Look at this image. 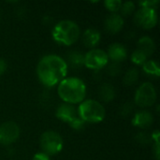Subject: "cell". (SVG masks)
I'll return each instance as SVG.
<instances>
[{
  "label": "cell",
  "instance_id": "cell-26",
  "mask_svg": "<svg viewBox=\"0 0 160 160\" xmlns=\"http://www.w3.org/2000/svg\"><path fill=\"white\" fill-rule=\"evenodd\" d=\"M132 111H133V104L130 102H127L121 106L119 113L122 117H128L132 113Z\"/></svg>",
  "mask_w": 160,
  "mask_h": 160
},
{
  "label": "cell",
  "instance_id": "cell-1",
  "mask_svg": "<svg viewBox=\"0 0 160 160\" xmlns=\"http://www.w3.org/2000/svg\"><path fill=\"white\" fill-rule=\"evenodd\" d=\"M68 67L67 61L57 54H46L42 56L36 68L39 82L47 88L58 85L68 75Z\"/></svg>",
  "mask_w": 160,
  "mask_h": 160
},
{
  "label": "cell",
  "instance_id": "cell-32",
  "mask_svg": "<svg viewBox=\"0 0 160 160\" xmlns=\"http://www.w3.org/2000/svg\"><path fill=\"white\" fill-rule=\"evenodd\" d=\"M1 18H2V13H1V11H0V20H1Z\"/></svg>",
  "mask_w": 160,
  "mask_h": 160
},
{
  "label": "cell",
  "instance_id": "cell-9",
  "mask_svg": "<svg viewBox=\"0 0 160 160\" xmlns=\"http://www.w3.org/2000/svg\"><path fill=\"white\" fill-rule=\"evenodd\" d=\"M21 134L20 127L13 121H7L0 125V144L9 146L16 142Z\"/></svg>",
  "mask_w": 160,
  "mask_h": 160
},
{
  "label": "cell",
  "instance_id": "cell-21",
  "mask_svg": "<svg viewBox=\"0 0 160 160\" xmlns=\"http://www.w3.org/2000/svg\"><path fill=\"white\" fill-rule=\"evenodd\" d=\"M136 9V5L134 2L132 1H127V2H123L121 8H120V15L124 18V17H128L131 14H133L135 12Z\"/></svg>",
  "mask_w": 160,
  "mask_h": 160
},
{
  "label": "cell",
  "instance_id": "cell-7",
  "mask_svg": "<svg viewBox=\"0 0 160 160\" xmlns=\"http://www.w3.org/2000/svg\"><path fill=\"white\" fill-rule=\"evenodd\" d=\"M109 62L107 52L102 49H91L84 54V67L94 71H99L106 68Z\"/></svg>",
  "mask_w": 160,
  "mask_h": 160
},
{
  "label": "cell",
  "instance_id": "cell-23",
  "mask_svg": "<svg viewBox=\"0 0 160 160\" xmlns=\"http://www.w3.org/2000/svg\"><path fill=\"white\" fill-rule=\"evenodd\" d=\"M151 138H152V141L154 142V146H153V149H154V155H155V158L157 160H159L160 158V145H159V138H160V133L159 130H155L152 134H151Z\"/></svg>",
  "mask_w": 160,
  "mask_h": 160
},
{
  "label": "cell",
  "instance_id": "cell-14",
  "mask_svg": "<svg viewBox=\"0 0 160 160\" xmlns=\"http://www.w3.org/2000/svg\"><path fill=\"white\" fill-rule=\"evenodd\" d=\"M82 43L86 48L95 49L101 40V34L96 28H87L82 34Z\"/></svg>",
  "mask_w": 160,
  "mask_h": 160
},
{
  "label": "cell",
  "instance_id": "cell-13",
  "mask_svg": "<svg viewBox=\"0 0 160 160\" xmlns=\"http://www.w3.org/2000/svg\"><path fill=\"white\" fill-rule=\"evenodd\" d=\"M77 115V109L75 108V106L68 103L60 104L55 112V116L60 121L67 124H69Z\"/></svg>",
  "mask_w": 160,
  "mask_h": 160
},
{
  "label": "cell",
  "instance_id": "cell-29",
  "mask_svg": "<svg viewBox=\"0 0 160 160\" xmlns=\"http://www.w3.org/2000/svg\"><path fill=\"white\" fill-rule=\"evenodd\" d=\"M32 160H51V158H50V157L47 154H45V153H43L41 151V152L36 153L34 155L33 159Z\"/></svg>",
  "mask_w": 160,
  "mask_h": 160
},
{
  "label": "cell",
  "instance_id": "cell-20",
  "mask_svg": "<svg viewBox=\"0 0 160 160\" xmlns=\"http://www.w3.org/2000/svg\"><path fill=\"white\" fill-rule=\"evenodd\" d=\"M130 60L131 62L135 65V66H141L142 67L145 62L148 60V57L140 50L136 49L130 55Z\"/></svg>",
  "mask_w": 160,
  "mask_h": 160
},
{
  "label": "cell",
  "instance_id": "cell-5",
  "mask_svg": "<svg viewBox=\"0 0 160 160\" xmlns=\"http://www.w3.org/2000/svg\"><path fill=\"white\" fill-rule=\"evenodd\" d=\"M39 145L43 153L49 157L59 154L64 147V141L61 135L53 130L43 132L39 139Z\"/></svg>",
  "mask_w": 160,
  "mask_h": 160
},
{
  "label": "cell",
  "instance_id": "cell-11",
  "mask_svg": "<svg viewBox=\"0 0 160 160\" xmlns=\"http://www.w3.org/2000/svg\"><path fill=\"white\" fill-rule=\"evenodd\" d=\"M154 123V115L145 110H142L134 114V116L131 119V124L132 126L142 128V129H146L149 128Z\"/></svg>",
  "mask_w": 160,
  "mask_h": 160
},
{
  "label": "cell",
  "instance_id": "cell-6",
  "mask_svg": "<svg viewBox=\"0 0 160 160\" xmlns=\"http://www.w3.org/2000/svg\"><path fill=\"white\" fill-rule=\"evenodd\" d=\"M157 98L158 94L155 85L150 82H146L137 88L134 95V103L138 107L145 109L153 106L157 101Z\"/></svg>",
  "mask_w": 160,
  "mask_h": 160
},
{
  "label": "cell",
  "instance_id": "cell-22",
  "mask_svg": "<svg viewBox=\"0 0 160 160\" xmlns=\"http://www.w3.org/2000/svg\"><path fill=\"white\" fill-rule=\"evenodd\" d=\"M121 0H105L104 6L107 10H109L112 13H118L120 11L121 6H122Z\"/></svg>",
  "mask_w": 160,
  "mask_h": 160
},
{
  "label": "cell",
  "instance_id": "cell-16",
  "mask_svg": "<svg viewBox=\"0 0 160 160\" xmlns=\"http://www.w3.org/2000/svg\"><path fill=\"white\" fill-rule=\"evenodd\" d=\"M98 97L103 102L109 103V102L112 101L115 98V97H116V89L112 84L105 82V83L101 84V86L99 87Z\"/></svg>",
  "mask_w": 160,
  "mask_h": 160
},
{
  "label": "cell",
  "instance_id": "cell-19",
  "mask_svg": "<svg viewBox=\"0 0 160 160\" xmlns=\"http://www.w3.org/2000/svg\"><path fill=\"white\" fill-rule=\"evenodd\" d=\"M140 77V71L137 68H131L127 70V72L124 75L123 78V82L126 85L128 86H131L133 84H135Z\"/></svg>",
  "mask_w": 160,
  "mask_h": 160
},
{
  "label": "cell",
  "instance_id": "cell-10",
  "mask_svg": "<svg viewBox=\"0 0 160 160\" xmlns=\"http://www.w3.org/2000/svg\"><path fill=\"white\" fill-rule=\"evenodd\" d=\"M106 52L109 60H111L112 63H117V64L124 62L128 55L126 46L119 42L111 44L108 49V52Z\"/></svg>",
  "mask_w": 160,
  "mask_h": 160
},
{
  "label": "cell",
  "instance_id": "cell-30",
  "mask_svg": "<svg viewBox=\"0 0 160 160\" xmlns=\"http://www.w3.org/2000/svg\"><path fill=\"white\" fill-rule=\"evenodd\" d=\"M7 68H8L7 62L5 61V59H3V58L0 57V76H2L6 72Z\"/></svg>",
  "mask_w": 160,
  "mask_h": 160
},
{
  "label": "cell",
  "instance_id": "cell-28",
  "mask_svg": "<svg viewBox=\"0 0 160 160\" xmlns=\"http://www.w3.org/2000/svg\"><path fill=\"white\" fill-rule=\"evenodd\" d=\"M138 5L140 8H156L159 5L158 0H146V1H140L138 2Z\"/></svg>",
  "mask_w": 160,
  "mask_h": 160
},
{
  "label": "cell",
  "instance_id": "cell-24",
  "mask_svg": "<svg viewBox=\"0 0 160 160\" xmlns=\"http://www.w3.org/2000/svg\"><path fill=\"white\" fill-rule=\"evenodd\" d=\"M106 72L111 76V77H115L118 76L121 72V66L120 64L117 63H109L106 66Z\"/></svg>",
  "mask_w": 160,
  "mask_h": 160
},
{
  "label": "cell",
  "instance_id": "cell-2",
  "mask_svg": "<svg viewBox=\"0 0 160 160\" xmlns=\"http://www.w3.org/2000/svg\"><path fill=\"white\" fill-rule=\"evenodd\" d=\"M87 88L85 82L78 77H66L57 85V95L70 105L82 103L86 97Z\"/></svg>",
  "mask_w": 160,
  "mask_h": 160
},
{
  "label": "cell",
  "instance_id": "cell-31",
  "mask_svg": "<svg viewBox=\"0 0 160 160\" xmlns=\"http://www.w3.org/2000/svg\"><path fill=\"white\" fill-rule=\"evenodd\" d=\"M52 17H50L49 15L48 16H45L44 18H43V22H44V24H51V22H52Z\"/></svg>",
  "mask_w": 160,
  "mask_h": 160
},
{
  "label": "cell",
  "instance_id": "cell-15",
  "mask_svg": "<svg viewBox=\"0 0 160 160\" xmlns=\"http://www.w3.org/2000/svg\"><path fill=\"white\" fill-rule=\"evenodd\" d=\"M137 49L142 52L148 58L152 56L156 51V43L149 36H143L137 42Z\"/></svg>",
  "mask_w": 160,
  "mask_h": 160
},
{
  "label": "cell",
  "instance_id": "cell-17",
  "mask_svg": "<svg viewBox=\"0 0 160 160\" xmlns=\"http://www.w3.org/2000/svg\"><path fill=\"white\" fill-rule=\"evenodd\" d=\"M68 67L70 66L74 69H79L84 66V54L79 51H71L67 56Z\"/></svg>",
  "mask_w": 160,
  "mask_h": 160
},
{
  "label": "cell",
  "instance_id": "cell-25",
  "mask_svg": "<svg viewBox=\"0 0 160 160\" xmlns=\"http://www.w3.org/2000/svg\"><path fill=\"white\" fill-rule=\"evenodd\" d=\"M72 129H74V130H76V131H81V130H82L84 128H85V125H86V123L85 122H83L78 115L69 123V124H68Z\"/></svg>",
  "mask_w": 160,
  "mask_h": 160
},
{
  "label": "cell",
  "instance_id": "cell-18",
  "mask_svg": "<svg viewBox=\"0 0 160 160\" xmlns=\"http://www.w3.org/2000/svg\"><path fill=\"white\" fill-rule=\"evenodd\" d=\"M142 68V71L148 76L154 78H158L160 76L159 64L156 60H147Z\"/></svg>",
  "mask_w": 160,
  "mask_h": 160
},
{
  "label": "cell",
  "instance_id": "cell-3",
  "mask_svg": "<svg viewBox=\"0 0 160 160\" xmlns=\"http://www.w3.org/2000/svg\"><path fill=\"white\" fill-rule=\"evenodd\" d=\"M81 36V29L78 23L71 20L57 22L52 30V39L60 45L71 46L78 41Z\"/></svg>",
  "mask_w": 160,
  "mask_h": 160
},
{
  "label": "cell",
  "instance_id": "cell-27",
  "mask_svg": "<svg viewBox=\"0 0 160 160\" xmlns=\"http://www.w3.org/2000/svg\"><path fill=\"white\" fill-rule=\"evenodd\" d=\"M136 141L140 144H148L152 142V138L151 135L147 132H140L136 135Z\"/></svg>",
  "mask_w": 160,
  "mask_h": 160
},
{
  "label": "cell",
  "instance_id": "cell-8",
  "mask_svg": "<svg viewBox=\"0 0 160 160\" xmlns=\"http://www.w3.org/2000/svg\"><path fill=\"white\" fill-rule=\"evenodd\" d=\"M158 11L156 8H139L134 13V22L144 30L153 29L158 23Z\"/></svg>",
  "mask_w": 160,
  "mask_h": 160
},
{
  "label": "cell",
  "instance_id": "cell-4",
  "mask_svg": "<svg viewBox=\"0 0 160 160\" xmlns=\"http://www.w3.org/2000/svg\"><path fill=\"white\" fill-rule=\"evenodd\" d=\"M78 116L86 124H98L106 117L105 107L96 99H84L77 109Z\"/></svg>",
  "mask_w": 160,
  "mask_h": 160
},
{
  "label": "cell",
  "instance_id": "cell-12",
  "mask_svg": "<svg viewBox=\"0 0 160 160\" xmlns=\"http://www.w3.org/2000/svg\"><path fill=\"white\" fill-rule=\"evenodd\" d=\"M125 24L124 18L119 13H112L110 14L104 22V27L107 32L110 34H117L119 33Z\"/></svg>",
  "mask_w": 160,
  "mask_h": 160
}]
</instances>
